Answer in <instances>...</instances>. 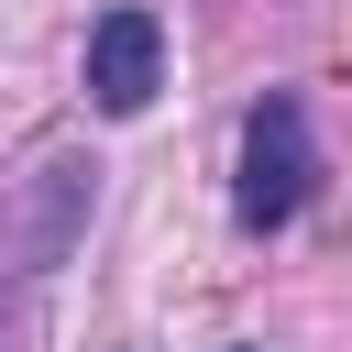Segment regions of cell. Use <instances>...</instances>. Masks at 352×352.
I'll use <instances>...</instances> for the list:
<instances>
[{"instance_id":"cell-1","label":"cell","mask_w":352,"mask_h":352,"mask_svg":"<svg viewBox=\"0 0 352 352\" xmlns=\"http://www.w3.org/2000/svg\"><path fill=\"white\" fill-rule=\"evenodd\" d=\"M308 187H319V154H308V110L275 88V99L242 121V187H231V209H242V231H286V220L308 209Z\"/></svg>"},{"instance_id":"cell-2","label":"cell","mask_w":352,"mask_h":352,"mask_svg":"<svg viewBox=\"0 0 352 352\" xmlns=\"http://www.w3.org/2000/svg\"><path fill=\"white\" fill-rule=\"evenodd\" d=\"M154 88H165V22L132 11V0L99 11V22H88V99H99L110 121H143Z\"/></svg>"}]
</instances>
